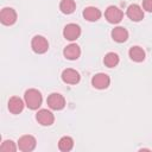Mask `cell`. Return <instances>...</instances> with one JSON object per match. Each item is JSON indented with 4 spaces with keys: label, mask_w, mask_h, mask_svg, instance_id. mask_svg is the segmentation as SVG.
<instances>
[{
    "label": "cell",
    "mask_w": 152,
    "mask_h": 152,
    "mask_svg": "<svg viewBox=\"0 0 152 152\" xmlns=\"http://www.w3.org/2000/svg\"><path fill=\"white\" fill-rule=\"evenodd\" d=\"M63 55L66 59H70V61H75L80 57L81 55V49L78 45L76 44H69L68 46L64 48L63 50Z\"/></svg>",
    "instance_id": "7c38bea8"
},
{
    "label": "cell",
    "mask_w": 152,
    "mask_h": 152,
    "mask_svg": "<svg viewBox=\"0 0 152 152\" xmlns=\"http://www.w3.org/2000/svg\"><path fill=\"white\" fill-rule=\"evenodd\" d=\"M128 56H129V58H131L132 61L139 63V62H142V61L145 59V51H144L142 48H140V46H133V48L129 49Z\"/></svg>",
    "instance_id": "2e32d148"
},
{
    "label": "cell",
    "mask_w": 152,
    "mask_h": 152,
    "mask_svg": "<svg viewBox=\"0 0 152 152\" xmlns=\"http://www.w3.org/2000/svg\"><path fill=\"white\" fill-rule=\"evenodd\" d=\"M24 99H25V104L34 110V109H38L42 104V101H43V97H42V94L40 91H38L37 89H28L25 91V95H24Z\"/></svg>",
    "instance_id": "6da1fadb"
},
{
    "label": "cell",
    "mask_w": 152,
    "mask_h": 152,
    "mask_svg": "<svg viewBox=\"0 0 152 152\" xmlns=\"http://www.w3.org/2000/svg\"><path fill=\"white\" fill-rule=\"evenodd\" d=\"M142 8L147 12H152V0H142Z\"/></svg>",
    "instance_id": "44dd1931"
},
{
    "label": "cell",
    "mask_w": 152,
    "mask_h": 152,
    "mask_svg": "<svg viewBox=\"0 0 152 152\" xmlns=\"http://www.w3.org/2000/svg\"><path fill=\"white\" fill-rule=\"evenodd\" d=\"M127 17L133 21H140L144 18V11L137 4L129 5L127 8Z\"/></svg>",
    "instance_id": "8fae6325"
},
{
    "label": "cell",
    "mask_w": 152,
    "mask_h": 152,
    "mask_svg": "<svg viewBox=\"0 0 152 152\" xmlns=\"http://www.w3.org/2000/svg\"><path fill=\"white\" fill-rule=\"evenodd\" d=\"M48 106L53 110H61L65 107V99L58 93H52L48 96Z\"/></svg>",
    "instance_id": "7a4b0ae2"
},
{
    "label": "cell",
    "mask_w": 152,
    "mask_h": 152,
    "mask_svg": "<svg viewBox=\"0 0 152 152\" xmlns=\"http://www.w3.org/2000/svg\"><path fill=\"white\" fill-rule=\"evenodd\" d=\"M76 8V4L74 0H62L59 4V10L64 14H71Z\"/></svg>",
    "instance_id": "e0dca14e"
},
{
    "label": "cell",
    "mask_w": 152,
    "mask_h": 152,
    "mask_svg": "<svg viewBox=\"0 0 152 152\" xmlns=\"http://www.w3.org/2000/svg\"><path fill=\"white\" fill-rule=\"evenodd\" d=\"M109 83H110L109 76L103 72H99L94 75L91 78V86L96 89H106L109 87Z\"/></svg>",
    "instance_id": "8992f818"
},
{
    "label": "cell",
    "mask_w": 152,
    "mask_h": 152,
    "mask_svg": "<svg viewBox=\"0 0 152 152\" xmlns=\"http://www.w3.org/2000/svg\"><path fill=\"white\" fill-rule=\"evenodd\" d=\"M24 109V102L18 96H12L8 100V110L12 114H19Z\"/></svg>",
    "instance_id": "4fadbf2b"
},
{
    "label": "cell",
    "mask_w": 152,
    "mask_h": 152,
    "mask_svg": "<svg viewBox=\"0 0 152 152\" xmlns=\"http://www.w3.org/2000/svg\"><path fill=\"white\" fill-rule=\"evenodd\" d=\"M83 17L88 21H97L101 18V11L99 8H96V7L89 6V7H86L84 8Z\"/></svg>",
    "instance_id": "5bb4252c"
},
{
    "label": "cell",
    "mask_w": 152,
    "mask_h": 152,
    "mask_svg": "<svg viewBox=\"0 0 152 152\" xmlns=\"http://www.w3.org/2000/svg\"><path fill=\"white\" fill-rule=\"evenodd\" d=\"M0 150L2 152H15L17 151V146L14 145V142L12 140H5L1 146H0Z\"/></svg>",
    "instance_id": "ffe728a7"
},
{
    "label": "cell",
    "mask_w": 152,
    "mask_h": 152,
    "mask_svg": "<svg viewBox=\"0 0 152 152\" xmlns=\"http://www.w3.org/2000/svg\"><path fill=\"white\" fill-rule=\"evenodd\" d=\"M36 138L32 135H23L18 140V147L23 152H31L36 147Z\"/></svg>",
    "instance_id": "5b68a950"
},
{
    "label": "cell",
    "mask_w": 152,
    "mask_h": 152,
    "mask_svg": "<svg viewBox=\"0 0 152 152\" xmlns=\"http://www.w3.org/2000/svg\"><path fill=\"white\" fill-rule=\"evenodd\" d=\"M74 147V140L70 137H62L58 141V148L63 152H68Z\"/></svg>",
    "instance_id": "ac0fdd59"
},
{
    "label": "cell",
    "mask_w": 152,
    "mask_h": 152,
    "mask_svg": "<svg viewBox=\"0 0 152 152\" xmlns=\"http://www.w3.org/2000/svg\"><path fill=\"white\" fill-rule=\"evenodd\" d=\"M104 17L108 20V23H110V24H118V23L121 21L122 17H124V13H122V11L119 7H116V6H109V7H107V10L104 12Z\"/></svg>",
    "instance_id": "3957f363"
},
{
    "label": "cell",
    "mask_w": 152,
    "mask_h": 152,
    "mask_svg": "<svg viewBox=\"0 0 152 152\" xmlns=\"http://www.w3.org/2000/svg\"><path fill=\"white\" fill-rule=\"evenodd\" d=\"M80 74L78 71H76L75 69H65L63 70L62 72V80L64 83H68V84H76L80 82Z\"/></svg>",
    "instance_id": "30bf717a"
},
{
    "label": "cell",
    "mask_w": 152,
    "mask_h": 152,
    "mask_svg": "<svg viewBox=\"0 0 152 152\" xmlns=\"http://www.w3.org/2000/svg\"><path fill=\"white\" fill-rule=\"evenodd\" d=\"M0 20L6 26L13 25L17 20V12L11 7H5L0 12Z\"/></svg>",
    "instance_id": "52a82bcc"
},
{
    "label": "cell",
    "mask_w": 152,
    "mask_h": 152,
    "mask_svg": "<svg viewBox=\"0 0 152 152\" xmlns=\"http://www.w3.org/2000/svg\"><path fill=\"white\" fill-rule=\"evenodd\" d=\"M31 48L36 53H44L49 49V43L43 36H34L31 42Z\"/></svg>",
    "instance_id": "277c9868"
},
{
    "label": "cell",
    "mask_w": 152,
    "mask_h": 152,
    "mask_svg": "<svg viewBox=\"0 0 152 152\" xmlns=\"http://www.w3.org/2000/svg\"><path fill=\"white\" fill-rule=\"evenodd\" d=\"M103 63L108 68H114L119 64V56L115 52H108L103 58Z\"/></svg>",
    "instance_id": "d6986e66"
},
{
    "label": "cell",
    "mask_w": 152,
    "mask_h": 152,
    "mask_svg": "<svg viewBox=\"0 0 152 152\" xmlns=\"http://www.w3.org/2000/svg\"><path fill=\"white\" fill-rule=\"evenodd\" d=\"M112 38L118 42V43H124L127 40L128 38V32L125 27L122 26H118V27H114L112 30Z\"/></svg>",
    "instance_id": "9a60e30c"
},
{
    "label": "cell",
    "mask_w": 152,
    "mask_h": 152,
    "mask_svg": "<svg viewBox=\"0 0 152 152\" xmlns=\"http://www.w3.org/2000/svg\"><path fill=\"white\" fill-rule=\"evenodd\" d=\"M36 119L37 121L42 125V126H51L55 121V116L53 114L48 110V109H40L38 110L37 115H36Z\"/></svg>",
    "instance_id": "9c48e42d"
},
{
    "label": "cell",
    "mask_w": 152,
    "mask_h": 152,
    "mask_svg": "<svg viewBox=\"0 0 152 152\" xmlns=\"http://www.w3.org/2000/svg\"><path fill=\"white\" fill-rule=\"evenodd\" d=\"M81 34V27L77 24H68L63 30V36L68 40H76Z\"/></svg>",
    "instance_id": "ba28073f"
}]
</instances>
